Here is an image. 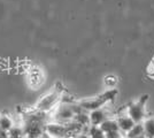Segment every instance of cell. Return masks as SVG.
Instances as JSON below:
<instances>
[{"label": "cell", "mask_w": 154, "mask_h": 138, "mask_svg": "<svg viewBox=\"0 0 154 138\" xmlns=\"http://www.w3.org/2000/svg\"><path fill=\"white\" fill-rule=\"evenodd\" d=\"M117 93H119L117 89H107L105 92L98 94L96 97H92V98L89 99H83V100L78 101L77 105L79 106L83 111H85V112H91L93 109L103 108V107L110 105L115 100Z\"/></svg>", "instance_id": "6da1fadb"}, {"label": "cell", "mask_w": 154, "mask_h": 138, "mask_svg": "<svg viewBox=\"0 0 154 138\" xmlns=\"http://www.w3.org/2000/svg\"><path fill=\"white\" fill-rule=\"evenodd\" d=\"M82 108L77 105V103L70 101V100H63L61 99V103L59 104L55 109L50 114L51 121L66 124L74 120L75 115L79 112Z\"/></svg>", "instance_id": "7a4b0ae2"}, {"label": "cell", "mask_w": 154, "mask_h": 138, "mask_svg": "<svg viewBox=\"0 0 154 138\" xmlns=\"http://www.w3.org/2000/svg\"><path fill=\"white\" fill-rule=\"evenodd\" d=\"M62 94L63 91L60 87H54L52 89L51 91H48L47 93H45L42 98L39 99L36 104V109L39 112L46 113V114H51L55 107L61 103L62 99Z\"/></svg>", "instance_id": "3957f363"}, {"label": "cell", "mask_w": 154, "mask_h": 138, "mask_svg": "<svg viewBox=\"0 0 154 138\" xmlns=\"http://www.w3.org/2000/svg\"><path fill=\"white\" fill-rule=\"evenodd\" d=\"M147 101L148 96L147 94H143L125 107V113L132 118V121L135 123H141L145 118H147V111H146Z\"/></svg>", "instance_id": "277c9868"}, {"label": "cell", "mask_w": 154, "mask_h": 138, "mask_svg": "<svg viewBox=\"0 0 154 138\" xmlns=\"http://www.w3.org/2000/svg\"><path fill=\"white\" fill-rule=\"evenodd\" d=\"M45 133L50 138H70L67 125L54 121H50L46 123Z\"/></svg>", "instance_id": "5b68a950"}, {"label": "cell", "mask_w": 154, "mask_h": 138, "mask_svg": "<svg viewBox=\"0 0 154 138\" xmlns=\"http://www.w3.org/2000/svg\"><path fill=\"white\" fill-rule=\"evenodd\" d=\"M108 106L103 107V108H98V109H93L89 112V121H90V125H100L106 118H110V113L107 109Z\"/></svg>", "instance_id": "8992f818"}, {"label": "cell", "mask_w": 154, "mask_h": 138, "mask_svg": "<svg viewBox=\"0 0 154 138\" xmlns=\"http://www.w3.org/2000/svg\"><path fill=\"white\" fill-rule=\"evenodd\" d=\"M115 118L116 122H117V125H119V130L122 132L123 135L127 133L135 125V122L132 121V118H130L125 112L119 114Z\"/></svg>", "instance_id": "52a82bcc"}, {"label": "cell", "mask_w": 154, "mask_h": 138, "mask_svg": "<svg viewBox=\"0 0 154 138\" xmlns=\"http://www.w3.org/2000/svg\"><path fill=\"white\" fill-rule=\"evenodd\" d=\"M143 131L144 136L146 138H153L154 137V116H147L143 122Z\"/></svg>", "instance_id": "ba28073f"}, {"label": "cell", "mask_w": 154, "mask_h": 138, "mask_svg": "<svg viewBox=\"0 0 154 138\" xmlns=\"http://www.w3.org/2000/svg\"><path fill=\"white\" fill-rule=\"evenodd\" d=\"M101 128L105 133L106 132H110V131H115V130H119V125H117V122H116V118L110 116V118H106L101 124L99 125Z\"/></svg>", "instance_id": "9c48e42d"}, {"label": "cell", "mask_w": 154, "mask_h": 138, "mask_svg": "<svg viewBox=\"0 0 154 138\" xmlns=\"http://www.w3.org/2000/svg\"><path fill=\"white\" fill-rule=\"evenodd\" d=\"M85 133L88 138H105V132L99 125H89Z\"/></svg>", "instance_id": "30bf717a"}, {"label": "cell", "mask_w": 154, "mask_h": 138, "mask_svg": "<svg viewBox=\"0 0 154 138\" xmlns=\"http://www.w3.org/2000/svg\"><path fill=\"white\" fill-rule=\"evenodd\" d=\"M14 127V121L9 115H0V130L9 132V130Z\"/></svg>", "instance_id": "8fae6325"}, {"label": "cell", "mask_w": 154, "mask_h": 138, "mask_svg": "<svg viewBox=\"0 0 154 138\" xmlns=\"http://www.w3.org/2000/svg\"><path fill=\"white\" fill-rule=\"evenodd\" d=\"M141 135H144L143 124L141 123H135V125L127 133H124V138H137Z\"/></svg>", "instance_id": "7c38bea8"}, {"label": "cell", "mask_w": 154, "mask_h": 138, "mask_svg": "<svg viewBox=\"0 0 154 138\" xmlns=\"http://www.w3.org/2000/svg\"><path fill=\"white\" fill-rule=\"evenodd\" d=\"M119 84V77L114 74H108L103 77V85L107 89H116Z\"/></svg>", "instance_id": "4fadbf2b"}, {"label": "cell", "mask_w": 154, "mask_h": 138, "mask_svg": "<svg viewBox=\"0 0 154 138\" xmlns=\"http://www.w3.org/2000/svg\"><path fill=\"white\" fill-rule=\"evenodd\" d=\"M145 74L149 79H153L154 81V54L152 55V58L149 59V61L146 65L145 68Z\"/></svg>", "instance_id": "5bb4252c"}, {"label": "cell", "mask_w": 154, "mask_h": 138, "mask_svg": "<svg viewBox=\"0 0 154 138\" xmlns=\"http://www.w3.org/2000/svg\"><path fill=\"white\" fill-rule=\"evenodd\" d=\"M105 138H124V135L120 130H115V131L106 132Z\"/></svg>", "instance_id": "9a60e30c"}, {"label": "cell", "mask_w": 154, "mask_h": 138, "mask_svg": "<svg viewBox=\"0 0 154 138\" xmlns=\"http://www.w3.org/2000/svg\"><path fill=\"white\" fill-rule=\"evenodd\" d=\"M9 138H24L22 136H9Z\"/></svg>", "instance_id": "2e32d148"}, {"label": "cell", "mask_w": 154, "mask_h": 138, "mask_svg": "<svg viewBox=\"0 0 154 138\" xmlns=\"http://www.w3.org/2000/svg\"><path fill=\"white\" fill-rule=\"evenodd\" d=\"M137 138H146V137H145L144 135H141V136H139V137H137Z\"/></svg>", "instance_id": "e0dca14e"}, {"label": "cell", "mask_w": 154, "mask_h": 138, "mask_svg": "<svg viewBox=\"0 0 154 138\" xmlns=\"http://www.w3.org/2000/svg\"><path fill=\"white\" fill-rule=\"evenodd\" d=\"M153 138H154V137H153Z\"/></svg>", "instance_id": "ac0fdd59"}]
</instances>
